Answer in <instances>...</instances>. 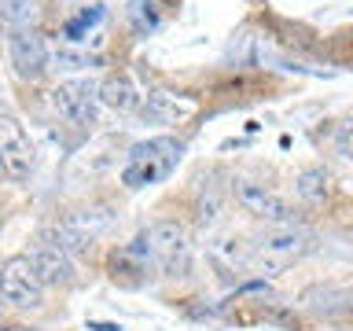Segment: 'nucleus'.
I'll use <instances>...</instances> for the list:
<instances>
[{"label":"nucleus","instance_id":"obj_19","mask_svg":"<svg viewBox=\"0 0 353 331\" xmlns=\"http://www.w3.org/2000/svg\"><path fill=\"white\" fill-rule=\"evenodd\" d=\"M88 328H92V331H121L118 324H88Z\"/></svg>","mask_w":353,"mask_h":331},{"label":"nucleus","instance_id":"obj_8","mask_svg":"<svg viewBox=\"0 0 353 331\" xmlns=\"http://www.w3.org/2000/svg\"><path fill=\"white\" fill-rule=\"evenodd\" d=\"M48 99H52V110L66 126H92L96 121V99L99 96L88 81H63L48 92Z\"/></svg>","mask_w":353,"mask_h":331},{"label":"nucleus","instance_id":"obj_1","mask_svg":"<svg viewBox=\"0 0 353 331\" xmlns=\"http://www.w3.org/2000/svg\"><path fill=\"white\" fill-rule=\"evenodd\" d=\"M313 250V232L302 228V225H276L272 232L254 243L250 250V272H258L261 280L269 276H280L287 265H294L298 258Z\"/></svg>","mask_w":353,"mask_h":331},{"label":"nucleus","instance_id":"obj_16","mask_svg":"<svg viewBox=\"0 0 353 331\" xmlns=\"http://www.w3.org/2000/svg\"><path fill=\"white\" fill-rule=\"evenodd\" d=\"M99 19H103V8H99V4L85 8L81 15H77V19H70V22H66V41H70V44L85 41V30H92V26H96Z\"/></svg>","mask_w":353,"mask_h":331},{"label":"nucleus","instance_id":"obj_9","mask_svg":"<svg viewBox=\"0 0 353 331\" xmlns=\"http://www.w3.org/2000/svg\"><path fill=\"white\" fill-rule=\"evenodd\" d=\"M232 195H236V203L247 210L250 217L276 221V225H294L287 203L276 192H269L265 184H258V181H243V177H239V181H232Z\"/></svg>","mask_w":353,"mask_h":331},{"label":"nucleus","instance_id":"obj_21","mask_svg":"<svg viewBox=\"0 0 353 331\" xmlns=\"http://www.w3.org/2000/svg\"><path fill=\"white\" fill-rule=\"evenodd\" d=\"M0 19H4V0H0Z\"/></svg>","mask_w":353,"mask_h":331},{"label":"nucleus","instance_id":"obj_7","mask_svg":"<svg viewBox=\"0 0 353 331\" xmlns=\"http://www.w3.org/2000/svg\"><path fill=\"white\" fill-rule=\"evenodd\" d=\"M8 55H11V66H15V74L22 81H41L44 74H48V44L37 30H15L8 37Z\"/></svg>","mask_w":353,"mask_h":331},{"label":"nucleus","instance_id":"obj_18","mask_svg":"<svg viewBox=\"0 0 353 331\" xmlns=\"http://www.w3.org/2000/svg\"><path fill=\"white\" fill-rule=\"evenodd\" d=\"M335 148H339V154L353 159V118H346V121L335 129Z\"/></svg>","mask_w":353,"mask_h":331},{"label":"nucleus","instance_id":"obj_17","mask_svg":"<svg viewBox=\"0 0 353 331\" xmlns=\"http://www.w3.org/2000/svg\"><path fill=\"white\" fill-rule=\"evenodd\" d=\"M55 66H66V70H85V66H99V55L59 48V52H55Z\"/></svg>","mask_w":353,"mask_h":331},{"label":"nucleus","instance_id":"obj_6","mask_svg":"<svg viewBox=\"0 0 353 331\" xmlns=\"http://www.w3.org/2000/svg\"><path fill=\"white\" fill-rule=\"evenodd\" d=\"M30 265H33V272L41 276V283L44 287H70L74 283V261H70V250L63 247L59 239L52 236V228H44L37 243L30 247Z\"/></svg>","mask_w":353,"mask_h":331},{"label":"nucleus","instance_id":"obj_11","mask_svg":"<svg viewBox=\"0 0 353 331\" xmlns=\"http://www.w3.org/2000/svg\"><path fill=\"white\" fill-rule=\"evenodd\" d=\"M96 96H99V103L110 107V110H118V114H129V110L140 107V96H137V88H132V81L125 74L103 77V85L96 88Z\"/></svg>","mask_w":353,"mask_h":331},{"label":"nucleus","instance_id":"obj_14","mask_svg":"<svg viewBox=\"0 0 353 331\" xmlns=\"http://www.w3.org/2000/svg\"><path fill=\"white\" fill-rule=\"evenodd\" d=\"M33 15H37V0H4V26L15 33V30H30Z\"/></svg>","mask_w":353,"mask_h":331},{"label":"nucleus","instance_id":"obj_12","mask_svg":"<svg viewBox=\"0 0 353 331\" xmlns=\"http://www.w3.org/2000/svg\"><path fill=\"white\" fill-rule=\"evenodd\" d=\"M327 195H331V181H327L324 170H305L302 177H298V199H302L305 206L320 210L327 203Z\"/></svg>","mask_w":353,"mask_h":331},{"label":"nucleus","instance_id":"obj_13","mask_svg":"<svg viewBox=\"0 0 353 331\" xmlns=\"http://www.w3.org/2000/svg\"><path fill=\"white\" fill-rule=\"evenodd\" d=\"M250 250L254 243H236V239H221L214 243V258L228 269H250Z\"/></svg>","mask_w":353,"mask_h":331},{"label":"nucleus","instance_id":"obj_10","mask_svg":"<svg viewBox=\"0 0 353 331\" xmlns=\"http://www.w3.org/2000/svg\"><path fill=\"white\" fill-rule=\"evenodd\" d=\"M143 114L151 121H184L188 114H195V99H184V96H173V92H151L143 99Z\"/></svg>","mask_w":353,"mask_h":331},{"label":"nucleus","instance_id":"obj_2","mask_svg":"<svg viewBox=\"0 0 353 331\" xmlns=\"http://www.w3.org/2000/svg\"><path fill=\"white\" fill-rule=\"evenodd\" d=\"M184 154V143L173 140V137H151V140H140L137 148L129 151L125 159V170H121V184L125 188H148V184H159L165 181L176 162Z\"/></svg>","mask_w":353,"mask_h":331},{"label":"nucleus","instance_id":"obj_15","mask_svg":"<svg viewBox=\"0 0 353 331\" xmlns=\"http://www.w3.org/2000/svg\"><path fill=\"white\" fill-rule=\"evenodd\" d=\"M221 203H225V192H221L217 184H210L203 188V195H199V206H195V217H199V225L210 228L214 221L221 217Z\"/></svg>","mask_w":353,"mask_h":331},{"label":"nucleus","instance_id":"obj_3","mask_svg":"<svg viewBox=\"0 0 353 331\" xmlns=\"http://www.w3.org/2000/svg\"><path fill=\"white\" fill-rule=\"evenodd\" d=\"M143 247H148V258L159 265L165 276H188V265H192V239H188V228L173 217H162L143 232Z\"/></svg>","mask_w":353,"mask_h":331},{"label":"nucleus","instance_id":"obj_5","mask_svg":"<svg viewBox=\"0 0 353 331\" xmlns=\"http://www.w3.org/2000/svg\"><path fill=\"white\" fill-rule=\"evenodd\" d=\"M0 294H4V302H11L15 309H41L44 305V283H41V276L33 272L26 254L4 261V269H0Z\"/></svg>","mask_w":353,"mask_h":331},{"label":"nucleus","instance_id":"obj_4","mask_svg":"<svg viewBox=\"0 0 353 331\" xmlns=\"http://www.w3.org/2000/svg\"><path fill=\"white\" fill-rule=\"evenodd\" d=\"M37 166V148H33L30 132L19 126V118L0 114V170L11 181H26Z\"/></svg>","mask_w":353,"mask_h":331},{"label":"nucleus","instance_id":"obj_20","mask_svg":"<svg viewBox=\"0 0 353 331\" xmlns=\"http://www.w3.org/2000/svg\"><path fill=\"white\" fill-rule=\"evenodd\" d=\"M4 331H30V328H4Z\"/></svg>","mask_w":353,"mask_h":331}]
</instances>
